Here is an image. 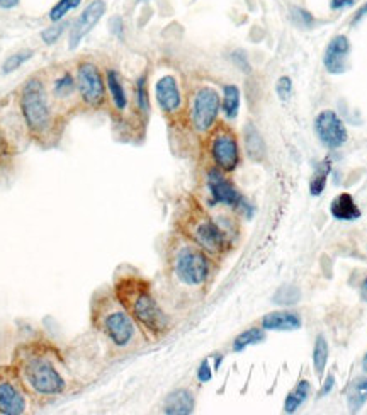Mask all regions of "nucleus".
<instances>
[{"mask_svg":"<svg viewBox=\"0 0 367 415\" xmlns=\"http://www.w3.org/2000/svg\"><path fill=\"white\" fill-rule=\"evenodd\" d=\"M116 298L136 322L154 334L167 330L168 318L163 314L150 287L138 278H125L116 285Z\"/></svg>","mask_w":367,"mask_h":415,"instance_id":"1","label":"nucleus"},{"mask_svg":"<svg viewBox=\"0 0 367 415\" xmlns=\"http://www.w3.org/2000/svg\"><path fill=\"white\" fill-rule=\"evenodd\" d=\"M94 323L118 347L130 346L135 339V318L127 314L118 298L97 299L94 305Z\"/></svg>","mask_w":367,"mask_h":415,"instance_id":"2","label":"nucleus"},{"mask_svg":"<svg viewBox=\"0 0 367 415\" xmlns=\"http://www.w3.org/2000/svg\"><path fill=\"white\" fill-rule=\"evenodd\" d=\"M20 111L32 135H43L51 126V106L41 77H31L20 90Z\"/></svg>","mask_w":367,"mask_h":415,"instance_id":"3","label":"nucleus"},{"mask_svg":"<svg viewBox=\"0 0 367 415\" xmlns=\"http://www.w3.org/2000/svg\"><path fill=\"white\" fill-rule=\"evenodd\" d=\"M23 378L38 395H60L67 388V381L61 376L58 368L44 354H30L24 359Z\"/></svg>","mask_w":367,"mask_h":415,"instance_id":"4","label":"nucleus"},{"mask_svg":"<svg viewBox=\"0 0 367 415\" xmlns=\"http://www.w3.org/2000/svg\"><path fill=\"white\" fill-rule=\"evenodd\" d=\"M174 273L185 286H201L209 278V261L203 250L184 245L175 254Z\"/></svg>","mask_w":367,"mask_h":415,"instance_id":"5","label":"nucleus"},{"mask_svg":"<svg viewBox=\"0 0 367 415\" xmlns=\"http://www.w3.org/2000/svg\"><path fill=\"white\" fill-rule=\"evenodd\" d=\"M77 92L84 104L97 108L106 99V80L101 70L92 61H80L77 65Z\"/></svg>","mask_w":367,"mask_h":415,"instance_id":"6","label":"nucleus"},{"mask_svg":"<svg viewBox=\"0 0 367 415\" xmlns=\"http://www.w3.org/2000/svg\"><path fill=\"white\" fill-rule=\"evenodd\" d=\"M221 109L220 94L213 87H203L196 92L191 109L192 126L201 133L209 131L216 123Z\"/></svg>","mask_w":367,"mask_h":415,"instance_id":"7","label":"nucleus"},{"mask_svg":"<svg viewBox=\"0 0 367 415\" xmlns=\"http://www.w3.org/2000/svg\"><path fill=\"white\" fill-rule=\"evenodd\" d=\"M189 235L192 237L196 245H199L206 252H223L226 249V245H228L226 233L213 220H209V218H199V220L194 221L191 227H189Z\"/></svg>","mask_w":367,"mask_h":415,"instance_id":"8","label":"nucleus"},{"mask_svg":"<svg viewBox=\"0 0 367 415\" xmlns=\"http://www.w3.org/2000/svg\"><path fill=\"white\" fill-rule=\"evenodd\" d=\"M208 189L211 192L214 203L240 208L243 211H247V208H249V203L243 199L240 191L235 187L232 180L226 179V175L223 174L220 168H211L208 172Z\"/></svg>","mask_w":367,"mask_h":415,"instance_id":"9","label":"nucleus"},{"mask_svg":"<svg viewBox=\"0 0 367 415\" xmlns=\"http://www.w3.org/2000/svg\"><path fill=\"white\" fill-rule=\"evenodd\" d=\"M211 155L218 168L232 172L240 163V149H238L237 137L228 130L218 131L211 142Z\"/></svg>","mask_w":367,"mask_h":415,"instance_id":"10","label":"nucleus"},{"mask_svg":"<svg viewBox=\"0 0 367 415\" xmlns=\"http://www.w3.org/2000/svg\"><path fill=\"white\" fill-rule=\"evenodd\" d=\"M315 131L320 142L328 149H340L347 142L349 133L344 121L333 111H321L315 118Z\"/></svg>","mask_w":367,"mask_h":415,"instance_id":"11","label":"nucleus"},{"mask_svg":"<svg viewBox=\"0 0 367 415\" xmlns=\"http://www.w3.org/2000/svg\"><path fill=\"white\" fill-rule=\"evenodd\" d=\"M107 4L104 0H92V2L85 6V9L80 12V16L75 19V23L70 26V36H68V47L75 50L82 39L89 35L94 27L97 26L99 20L106 14Z\"/></svg>","mask_w":367,"mask_h":415,"instance_id":"12","label":"nucleus"},{"mask_svg":"<svg viewBox=\"0 0 367 415\" xmlns=\"http://www.w3.org/2000/svg\"><path fill=\"white\" fill-rule=\"evenodd\" d=\"M155 97L160 109L167 114H174L182 106V94L174 75H163L155 85Z\"/></svg>","mask_w":367,"mask_h":415,"instance_id":"13","label":"nucleus"},{"mask_svg":"<svg viewBox=\"0 0 367 415\" xmlns=\"http://www.w3.org/2000/svg\"><path fill=\"white\" fill-rule=\"evenodd\" d=\"M349 53H350V43L347 36L338 35L328 43L327 50L323 55V65L327 68L328 73L338 75V73H344L347 70V61H349Z\"/></svg>","mask_w":367,"mask_h":415,"instance_id":"14","label":"nucleus"},{"mask_svg":"<svg viewBox=\"0 0 367 415\" xmlns=\"http://www.w3.org/2000/svg\"><path fill=\"white\" fill-rule=\"evenodd\" d=\"M26 412V398L12 381H0V414L20 415Z\"/></svg>","mask_w":367,"mask_h":415,"instance_id":"15","label":"nucleus"},{"mask_svg":"<svg viewBox=\"0 0 367 415\" xmlns=\"http://www.w3.org/2000/svg\"><path fill=\"white\" fill-rule=\"evenodd\" d=\"M262 328L278 332L298 330L301 328V318L291 311H272L262 318Z\"/></svg>","mask_w":367,"mask_h":415,"instance_id":"16","label":"nucleus"},{"mask_svg":"<svg viewBox=\"0 0 367 415\" xmlns=\"http://www.w3.org/2000/svg\"><path fill=\"white\" fill-rule=\"evenodd\" d=\"M330 213H332L333 218H337V220L340 221L359 220L362 215L361 209H359L356 204V201H354V198L349 192H342V194H338L337 198L332 201V204H330Z\"/></svg>","mask_w":367,"mask_h":415,"instance_id":"17","label":"nucleus"},{"mask_svg":"<svg viewBox=\"0 0 367 415\" xmlns=\"http://www.w3.org/2000/svg\"><path fill=\"white\" fill-rule=\"evenodd\" d=\"M163 412L168 415H189L194 412V397L187 390H177L165 400Z\"/></svg>","mask_w":367,"mask_h":415,"instance_id":"18","label":"nucleus"},{"mask_svg":"<svg viewBox=\"0 0 367 415\" xmlns=\"http://www.w3.org/2000/svg\"><path fill=\"white\" fill-rule=\"evenodd\" d=\"M106 85L109 90L111 101L118 111H125L127 108V94L125 85H123L121 75L114 68H109L106 73Z\"/></svg>","mask_w":367,"mask_h":415,"instance_id":"19","label":"nucleus"},{"mask_svg":"<svg viewBox=\"0 0 367 415\" xmlns=\"http://www.w3.org/2000/svg\"><path fill=\"white\" fill-rule=\"evenodd\" d=\"M243 140H245V149L249 157L251 160L261 162L266 157V145H263V140L261 133H259V130L254 125H250V123L243 130Z\"/></svg>","mask_w":367,"mask_h":415,"instance_id":"20","label":"nucleus"},{"mask_svg":"<svg viewBox=\"0 0 367 415\" xmlns=\"http://www.w3.org/2000/svg\"><path fill=\"white\" fill-rule=\"evenodd\" d=\"M77 90V82L72 77V73L63 72L60 77H56L53 80L51 85V96L55 97L56 101H67L75 94Z\"/></svg>","mask_w":367,"mask_h":415,"instance_id":"21","label":"nucleus"},{"mask_svg":"<svg viewBox=\"0 0 367 415\" xmlns=\"http://www.w3.org/2000/svg\"><path fill=\"white\" fill-rule=\"evenodd\" d=\"M221 109L228 119H235L238 116V111H240V89L237 85H225V89H223Z\"/></svg>","mask_w":367,"mask_h":415,"instance_id":"22","label":"nucleus"},{"mask_svg":"<svg viewBox=\"0 0 367 415\" xmlns=\"http://www.w3.org/2000/svg\"><path fill=\"white\" fill-rule=\"evenodd\" d=\"M309 390H311V386L306 380H301L298 385H296V388L292 390V392L287 395L286 402H284V412L286 414H294L296 410L299 409L301 405L306 402V398L309 395Z\"/></svg>","mask_w":367,"mask_h":415,"instance_id":"23","label":"nucleus"},{"mask_svg":"<svg viewBox=\"0 0 367 415\" xmlns=\"http://www.w3.org/2000/svg\"><path fill=\"white\" fill-rule=\"evenodd\" d=\"M330 172H332V162L330 160H323V162L316 166L315 174H313L311 182H309V192H311V196H320L325 191Z\"/></svg>","mask_w":367,"mask_h":415,"instance_id":"24","label":"nucleus"},{"mask_svg":"<svg viewBox=\"0 0 367 415\" xmlns=\"http://www.w3.org/2000/svg\"><path fill=\"white\" fill-rule=\"evenodd\" d=\"M263 337L266 335H263L262 328H249V330L242 332V334L233 340V351L235 352L245 351L247 347L262 342Z\"/></svg>","mask_w":367,"mask_h":415,"instance_id":"25","label":"nucleus"},{"mask_svg":"<svg viewBox=\"0 0 367 415\" xmlns=\"http://www.w3.org/2000/svg\"><path fill=\"white\" fill-rule=\"evenodd\" d=\"M328 361V344L323 335H318L315 344V351H313V368H315L316 376L321 378L325 373V366Z\"/></svg>","mask_w":367,"mask_h":415,"instance_id":"26","label":"nucleus"},{"mask_svg":"<svg viewBox=\"0 0 367 415\" xmlns=\"http://www.w3.org/2000/svg\"><path fill=\"white\" fill-rule=\"evenodd\" d=\"M367 402V378L354 383L349 393V409L350 412H359Z\"/></svg>","mask_w":367,"mask_h":415,"instance_id":"27","label":"nucleus"},{"mask_svg":"<svg viewBox=\"0 0 367 415\" xmlns=\"http://www.w3.org/2000/svg\"><path fill=\"white\" fill-rule=\"evenodd\" d=\"M32 56H35V50H30V48H26V50L15 51L14 55H11L9 58L4 61L2 72L4 73L15 72V70H19L24 63H27V61H30Z\"/></svg>","mask_w":367,"mask_h":415,"instance_id":"28","label":"nucleus"},{"mask_svg":"<svg viewBox=\"0 0 367 415\" xmlns=\"http://www.w3.org/2000/svg\"><path fill=\"white\" fill-rule=\"evenodd\" d=\"M80 2L82 0H58L48 12L49 20H51V23H60V20L65 19V16H67L68 12L75 11L77 7L80 6Z\"/></svg>","mask_w":367,"mask_h":415,"instance_id":"29","label":"nucleus"},{"mask_svg":"<svg viewBox=\"0 0 367 415\" xmlns=\"http://www.w3.org/2000/svg\"><path fill=\"white\" fill-rule=\"evenodd\" d=\"M135 94H136V106L142 113H148L150 111V97H148V84H147V75L138 77L135 85Z\"/></svg>","mask_w":367,"mask_h":415,"instance_id":"30","label":"nucleus"},{"mask_svg":"<svg viewBox=\"0 0 367 415\" xmlns=\"http://www.w3.org/2000/svg\"><path fill=\"white\" fill-rule=\"evenodd\" d=\"M301 297L299 290L294 286H284L275 293L274 302L279 303V305H294Z\"/></svg>","mask_w":367,"mask_h":415,"instance_id":"31","label":"nucleus"},{"mask_svg":"<svg viewBox=\"0 0 367 415\" xmlns=\"http://www.w3.org/2000/svg\"><path fill=\"white\" fill-rule=\"evenodd\" d=\"M65 27H67V24H63L61 20L60 23H55L53 26H49V27H46V30L41 31V39H43L44 44L58 43L61 36H63Z\"/></svg>","mask_w":367,"mask_h":415,"instance_id":"32","label":"nucleus"},{"mask_svg":"<svg viewBox=\"0 0 367 415\" xmlns=\"http://www.w3.org/2000/svg\"><path fill=\"white\" fill-rule=\"evenodd\" d=\"M275 92H278L280 101H287L292 94V82L290 77H280L275 84Z\"/></svg>","mask_w":367,"mask_h":415,"instance_id":"33","label":"nucleus"},{"mask_svg":"<svg viewBox=\"0 0 367 415\" xmlns=\"http://www.w3.org/2000/svg\"><path fill=\"white\" fill-rule=\"evenodd\" d=\"M292 18H294V20L301 27H309L313 24V16L309 14L308 11L299 9V7H294V9H292Z\"/></svg>","mask_w":367,"mask_h":415,"instance_id":"34","label":"nucleus"},{"mask_svg":"<svg viewBox=\"0 0 367 415\" xmlns=\"http://www.w3.org/2000/svg\"><path fill=\"white\" fill-rule=\"evenodd\" d=\"M213 378V369L211 366H209V361L204 359L203 363H201L199 369H197V380L201 381V383H208V381H211Z\"/></svg>","mask_w":367,"mask_h":415,"instance_id":"35","label":"nucleus"},{"mask_svg":"<svg viewBox=\"0 0 367 415\" xmlns=\"http://www.w3.org/2000/svg\"><path fill=\"white\" fill-rule=\"evenodd\" d=\"M111 30L116 36H123V20L119 18H114L111 20Z\"/></svg>","mask_w":367,"mask_h":415,"instance_id":"36","label":"nucleus"},{"mask_svg":"<svg viewBox=\"0 0 367 415\" xmlns=\"http://www.w3.org/2000/svg\"><path fill=\"white\" fill-rule=\"evenodd\" d=\"M352 4H354V0H332V2H330V6H332V9L338 11V9H344V7L352 6Z\"/></svg>","mask_w":367,"mask_h":415,"instance_id":"37","label":"nucleus"},{"mask_svg":"<svg viewBox=\"0 0 367 415\" xmlns=\"http://www.w3.org/2000/svg\"><path fill=\"white\" fill-rule=\"evenodd\" d=\"M19 6V0H0V9H14Z\"/></svg>","mask_w":367,"mask_h":415,"instance_id":"38","label":"nucleus"},{"mask_svg":"<svg viewBox=\"0 0 367 415\" xmlns=\"http://www.w3.org/2000/svg\"><path fill=\"white\" fill-rule=\"evenodd\" d=\"M333 383H335V378H333L332 375H330V376H328V380L325 381L323 390H321V392H320V395H327V393L330 392V390L333 388Z\"/></svg>","mask_w":367,"mask_h":415,"instance_id":"39","label":"nucleus"},{"mask_svg":"<svg viewBox=\"0 0 367 415\" xmlns=\"http://www.w3.org/2000/svg\"><path fill=\"white\" fill-rule=\"evenodd\" d=\"M366 14H367V4H366V6H364V7H362V9H361V11H359V12H357V16H356V18H354V24H356V23H359V20H361L362 18H364V16H366Z\"/></svg>","mask_w":367,"mask_h":415,"instance_id":"40","label":"nucleus"},{"mask_svg":"<svg viewBox=\"0 0 367 415\" xmlns=\"http://www.w3.org/2000/svg\"><path fill=\"white\" fill-rule=\"evenodd\" d=\"M361 297L367 303V278L364 279V281H362V285H361Z\"/></svg>","mask_w":367,"mask_h":415,"instance_id":"41","label":"nucleus"},{"mask_svg":"<svg viewBox=\"0 0 367 415\" xmlns=\"http://www.w3.org/2000/svg\"><path fill=\"white\" fill-rule=\"evenodd\" d=\"M364 368H366V371H367V356H366V359H364Z\"/></svg>","mask_w":367,"mask_h":415,"instance_id":"42","label":"nucleus"},{"mask_svg":"<svg viewBox=\"0 0 367 415\" xmlns=\"http://www.w3.org/2000/svg\"><path fill=\"white\" fill-rule=\"evenodd\" d=\"M138 2H139V4H142V2H148V0H138Z\"/></svg>","mask_w":367,"mask_h":415,"instance_id":"43","label":"nucleus"}]
</instances>
